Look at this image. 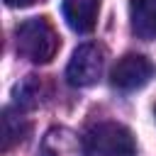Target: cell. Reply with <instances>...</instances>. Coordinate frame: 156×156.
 <instances>
[{
  "instance_id": "6da1fadb",
  "label": "cell",
  "mask_w": 156,
  "mask_h": 156,
  "mask_svg": "<svg viewBox=\"0 0 156 156\" xmlns=\"http://www.w3.org/2000/svg\"><path fill=\"white\" fill-rule=\"evenodd\" d=\"M15 39H17V51L32 63H49L61 49V37L46 17L24 20L15 29Z\"/></svg>"
},
{
  "instance_id": "7a4b0ae2",
  "label": "cell",
  "mask_w": 156,
  "mask_h": 156,
  "mask_svg": "<svg viewBox=\"0 0 156 156\" xmlns=\"http://www.w3.org/2000/svg\"><path fill=\"white\" fill-rule=\"evenodd\" d=\"M85 154L90 156H134L136 144L132 132L117 122H98L83 136Z\"/></svg>"
},
{
  "instance_id": "3957f363",
  "label": "cell",
  "mask_w": 156,
  "mask_h": 156,
  "mask_svg": "<svg viewBox=\"0 0 156 156\" xmlns=\"http://www.w3.org/2000/svg\"><path fill=\"white\" fill-rule=\"evenodd\" d=\"M102 68H105V51H102V46H98V44H80L73 51L71 61H68L66 78L76 88H88V85L100 80Z\"/></svg>"
},
{
  "instance_id": "277c9868",
  "label": "cell",
  "mask_w": 156,
  "mask_h": 156,
  "mask_svg": "<svg viewBox=\"0 0 156 156\" xmlns=\"http://www.w3.org/2000/svg\"><path fill=\"white\" fill-rule=\"evenodd\" d=\"M154 71L156 68H154V63L146 56H141V54H124L115 63V68L110 73V80H112V85L117 90L129 93V90L144 88L154 78Z\"/></svg>"
},
{
  "instance_id": "5b68a950",
  "label": "cell",
  "mask_w": 156,
  "mask_h": 156,
  "mask_svg": "<svg viewBox=\"0 0 156 156\" xmlns=\"http://www.w3.org/2000/svg\"><path fill=\"white\" fill-rule=\"evenodd\" d=\"M100 0H63V17L78 34H88L98 24Z\"/></svg>"
},
{
  "instance_id": "8992f818",
  "label": "cell",
  "mask_w": 156,
  "mask_h": 156,
  "mask_svg": "<svg viewBox=\"0 0 156 156\" xmlns=\"http://www.w3.org/2000/svg\"><path fill=\"white\" fill-rule=\"evenodd\" d=\"M129 24L139 39H156V0H129Z\"/></svg>"
},
{
  "instance_id": "52a82bcc",
  "label": "cell",
  "mask_w": 156,
  "mask_h": 156,
  "mask_svg": "<svg viewBox=\"0 0 156 156\" xmlns=\"http://www.w3.org/2000/svg\"><path fill=\"white\" fill-rule=\"evenodd\" d=\"M83 151H85V146H80V141L76 139L73 132H68L63 127H54L46 132L39 156H83Z\"/></svg>"
},
{
  "instance_id": "ba28073f",
  "label": "cell",
  "mask_w": 156,
  "mask_h": 156,
  "mask_svg": "<svg viewBox=\"0 0 156 156\" xmlns=\"http://www.w3.org/2000/svg\"><path fill=\"white\" fill-rule=\"evenodd\" d=\"M27 132H29V124L20 117V112H15L12 107L2 110V146H0L2 151H10L15 144L24 141Z\"/></svg>"
},
{
  "instance_id": "9c48e42d",
  "label": "cell",
  "mask_w": 156,
  "mask_h": 156,
  "mask_svg": "<svg viewBox=\"0 0 156 156\" xmlns=\"http://www.w3.org/2000/svg\"><path fill=\"white\" fill-rule=\"evenodd\" d=\"M39 93H41V80L37 76H27V80H22L15 88V100L22 107H34L39 102Z\"/></svg>"
},
{
  "instance_id": "30bf717a",
  "label": "cell",
  "mask_w": 156,
  "mask_h": 156,
  "mask_svg": "<svg viewBox=\"0 0 156 156\" xmlns=\"http://www.w3.org/2000/svg\"><path fill=\"white\" fill-rule=\"evenodd\" d=\"M37 2H44V0H5L7 7H29V5H37Z\"/></svg>"
}]
</instances>
